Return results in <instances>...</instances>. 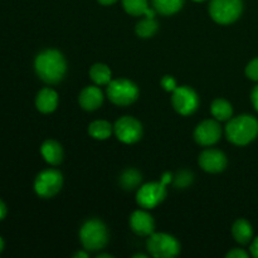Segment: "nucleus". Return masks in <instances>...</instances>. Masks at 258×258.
I'll use <instances>...</instances> for the list:
<instances>
[{
	"label": "nucleus",
	"mask_w": 258,
	"mask_h": 258,
	"mask_svg": "<svg viewBox=\"0 0 258 258\" xmlns=\"http://www.w3.org/2000/svg\"><path fill=\"white\" fill-rule=\"evenodd\" d=\"M158 28L159 24L155 20V18L145 17L136 24L135 32L138 34V37L148 39V38H151L153 35H155V33L158 32Z\"/></svg>",
	"instance_id": "obj_23"
},
{
	"label": "nucleus",
	"mask_w": 258,
	"mask_h": 258,
	"mask_svg": "<svg viewBox=\"0 0 258 258\" xmlns=\"http://www.w3.org/2000/svg\"><path fill=\"white\" fill-rule=\"evenodd\" d=\"M198 163L204 171L211 174H217L227 168V156L223 151L217 149H207L199 155Z\"/></svg>",
	"instance_id": "obj_12"
},
{
	"label": "nucleus",
	"mask_w": 258,
	"mask_h": 258,
	"mask_svg": "<svg viewBox=\"0 0 258 258\" xmlns=\"http://www.w3.org/2000/svg\"><path fill=\"white\" fill-rule=\"evenodd\" d=\"M193 2H196V3H201V2H204V0H193Z\"/></svg>",
	"instance_id": "obj_38"
},
{
	"label": "nucleus",
	"mask_w": 258,
	"mask_h": 258,
	"mask_svg": "<svg viewBox=\"0 0 258 258\" xmlns=\"http://www.w3.org/2000/svg\"><path fill=\"white\" fill-rule=\"evenodd\" d=\"M166 197V185L161 181L146 183L139 188L136 202L144 209H153L161 203Z\"/></svg>",
	"instance_id": "obj_9"
},
{
	"label": "nucleus",
	"mask_w": 258,
	"mask_h": 258,
	"mask_svg": "<svg viewBox=\"0 0 258 258\" xmlns=\"http://www.w3.org/2000/svg\"><path fill=\"white\" fill-rule=\"evenodd\" d=\"M58 106V93L53 88L45 87L35 97V107L42 113H50Z\"/></svg>",
	"instance_id": "obj_15"
},
{
	"label": "nucleus",
	"mask_w": 258,
	"mask_h": 258,
	"mask_svg": "<svg viewBox=\"0 0 258 258\" xmlns=\"http://www.w3.org/2000/svg\"><path fill=\"white\" fill-rule=\"evenodd\" d=\"M130 227L138 236L149 237L155 231V221L149 212L139 209L131 214Z\"/></svg>",
	"instance_id": "obj_13"
},
{
	"label": "nucleus",
	"mask_w": 258,
	"mask_h": 258,
	"mask_svg": "<svg viewBox=\"0 0 258 258\" xmlns=\"http://www.w3.org/2000/svg\"><path fill=\"white\" fill-rule=\"evenodd\" d=\"M134 257L138 258V257H141V258H146L148 256L146 254H143V253H138V254H134Z\"/></svg>",
	"instance_id": "obj_37"
},
{
	"label": "nucleus",
	"mask_w": 258,
	"mask_h": 258,
	"mask_svg": "<svg viewBox=\"0 0 258 258\" xmlns=\"http://www.w3.org/2000/svg\"><path fill=\"white\" fill-rule=\"evenodd\" d=\"M222 138V127L217 120H204L194 131V139L202 146H212Z\"/></svg>",
	"instance_id": "obj_11"
},
{
	"label": "nucleus",
	"mask_w": 258,
	"mask_h": 258,
	"mask_svg": "<svg viewBox=\"0 0 258 258\" xmlns=\"http://www.w3.org/2000/svg\"><path fill=\"white\" fill-rule=\"evenodd\" d=\"M97 2L102 5H112V4H115L117 0H97Z\"/></svg>",
	"instance_id": "obj_34"
},
{
	"label": "nucleus",
	"mask_w": 258,
	"mask_h": 258,
	"mask_svg": "<svg viewBox=\"0 0 258 258\" xmlns=\"http://www.w3.org/2000/svg\"><path fill=\"white\" fill-rule=\"evenodd\" d=\"M246 76L251 81H256V82H258V57L252 59L251 62L247 64Z\"/></svg>",
	"instance_id": "obj_26"
},
{
	"label": "nucleus",
	"mask_w": 258,
	"mask_h": 258,
	"mask_svg": "<svg viewBox=\"0 0 258 258\" xmlns=\"http://www.w3.org/2000/svg\"><path fill=\"white\" fill-rule=\"evenodd\" d=\"M34 70L43 82L48 85H57L64 78L67 62L59 50L45 49L35 57Z\"/></svg>",
	"instance_id": "obj_1"
},
{
	"label": "nucleus",
	"mask_w": 258,
	"mask_h": 258,
	"mask_svg": "<svg viewBox=\"0 0 258 258\" xmlns=\"http://www.w3.org/2000/svg\"><path fill=\"white\" fill-rule=\"evenodd\" d=\"M88 254L87 252H82V251H78L77 253L73 254V258H87Z\"/></svg>",
	"instance_id": "obj_33"
},
{
	"label": "nucleus",
	"mask_w": 258,
	"mask_h": 258,
	"mask_svg": "<svg viewBox=\"0 0 258 258\" xmlns=\"http://www.w3.org/2000/svg\"><path fill=\"white\" fill-rule=\"evenodd\" d=\"M251 101H252V105H253L254 110H256L258 112V85L253 88V90H252Z\"/></svg>",
	"instance_id": "obj_29"
},
{
	"label": "nucleus",
	"mask_w": 258,
	"mask_h": 258,
	"mask_svg": "<svg viewBox=\"0 0 258 258\" xmlns=\"http://www.w3.org/2000/svg\"><path fill=\"white\" fill-rule=\"evenodd\" d=\"M227 258H248V253L242 248H233L226 254Z\"/></svg>",
	"instance_id": "obj_28"
},
{
	"label": "nucleus",
	"mask_w": 258,
	"mask_h": 258,
	"mask_svg": "<svg viewBox=\"0 0 258 258\" xmlns=\"http://www.w3.org/2000/svg\"><path fill=\"white\" fill-rule=\"evenodd\" d=\"M116 138L123 144H135L143 136V125L133 116H123L113 125Z\"/></svg>",
	"instance_id": "obj_10"
},
{
	"label": "nucleus",
	"mask_w": 258,
	"mask_h": 258,
	"mask_svg": "<svg viewBox=\"0 0 258 258\" xmlns=\"http://www.w3.org/2000/svg\"><path fill=\"white\" fill-rule=\"evenodd\" d=\"M232 236L236 239L237 243L248 244L253 237V229H252L251 223L243 218L237 219L232 227Z\"/></svg>",
	"instance_id": "obj_18"
},
{
	"label": "nucleus",
	"mask_w": 258,
	"mask_h": 258,
	"mask_svg": "<svg viewBox=\"0 0 258 258\" xmlns=\"http://www.w3.org/2000/svg\"><path fill=\"white\" fill-rule=\"evenodd\" d=\"M122 7L127 14L133 17L155 18L156 10L149 8L148 0H122Z\"/></svg>",
	"instance_id": "obj_17"
},
{
	"label": "nucleus",
	"mask_w": 258,
	"mask_h": 258,
	"mask_svg": "<svg viewBox=\"0 0 258 258\" xmlns=\"http://www.w3.org/2000/svg\"><path fill=\"white\" fill-rule=\"evenodd\" d=\"M193 181V175L189 171H180L175 178V185L180 188H185Z\"/></svg>",
	"instance_id": "obj_25"
},
{
	"label": "nucleus",
	"mask_w": 258,
	"mask_h": 258,
	"mask_svg": "<svg viewBox=\"0 0 258 258\" xmlns=\"http://www.w3.org/2000/svg\"><path fill=\"white\" fill-rule=\"evenodd\" d=\"M112 131L113 126L106 120H96L88 126V134L96 140H106L110 138Z\"/></svg>",
	"instance_id": "obj_21"
},
{
	"label": "nucleus",
	"mask_w": 258,
	"mask_h": 258,
	"mask_svg": "<svg viewBox=\"0 0 258 258\" xmlns=\"http://www.w3.org/2000/svg\"><path fill=\"white\" fill-rule=\"evenodd\" d=\"M112 254H108V253H100L97 256V258H112Z\"/></svg>",
	"instance_id": "obj_35"
},
{
	"label": "nucleus",
	"mask_w": 258,
	"mask_h": 258,
	"mask_svg": "<svg viewBox=\"0 0 258 258\" xmlns=\"http://www.w3.org/2000/svg\"><path fill=\"white\" fill-rule=\"evenodd\" d=\"M141 183V174L135 169H127L123 171V174L120 178V184L126 190H133L138 188Z\"/></svg>",
	"instance_id": "obj_24"
},
{
	"label": "nucleus",
	"mask_w": 258,
	"mask_h": 258,
	"mask_svg": "<svg viewBox=\"0 0 258 258\" xmlns=\"http://www.w3.org/2000/svg\"><path fill=\"white\" fill-rule=\"evenodd\" d=\"M4 246H5L4 239H3V238H2V236H0V253H2L3 249H4Z\"/></svg>",
	"instance_id": "obj_36"
},
{
	"label": "nucleus",
	"mask_w": 258,
	"mask_h": 258,
	"mask_svg": "<svg viewBox=\"0 0 258 258\" xmlns=\"http://www.w3.org/2000/svg\"><path fill=\"white\" fill-rule=\"evenodd\" d=\"M184 0H153V7L161 15H173L183 8Z\"/></svg>",
	"instance_id": "obj_22"
},
{
	"label": "nucleus",
	"mask_w": 258,
	"mask_h": 258,
	"mask_svg": "<svg viewBox=\"0 0 258 258\" xmlns=\"http://www.w3.org/2000/svg\"><path fill=\"white\" fill-rule=\"evenodd\" d=\"M107 97L116 106H128L139 97V87L130 80L117 78L107 85Z\"/></svg>",
	"instance_id": "obj_5"
},
{
	"label": "nucleus",
	"mask_w": 258,
	"mask_h": 258,
	"mask_svg": "<svg viewBox=\"0 0 258 258\" xmlns=\"http://www.w3.org/2000/svg\"><path fill=\"white\" fill-rule=\"evenodd\" d=\"M228 141L238 146L251 144L258 136V120L251 115H239L228 120L226 126Z\"/></svg>",
	"instance_id": "obj_2"
},
{
	"label": "nucleus",
	"mask_w": 258,
	"mask_h": 258,
	"mask_svg": "<svg viewBox=\"0 0 258 258\" xmlns=\"http://www.w3.org/2000/svg\"><path fill=\"white\" fill-rule=\"evenodd\" d=\"M63 185V175L57 169L40 171L34 180V190L40 198H52L59 193Z\"/></svg>",
	"instance_id": "obj_7"
},
{
	"label": "nucleus",
	"mask_w": 258,
	"mask_h": 258,
	"mask_svg": "<svg viewBox=\"0 0 258 258\" xmlns=\"http://www.w3.org/2000/svg\"><path fill=\"white\" fill-rule=\"evenodd\" d=\"M160 85L161 87L165 91H168V92H173V91L178 87V86H176V81L174 80L171 76H164L160 81Z\"/></svg>",
	"instance_id": "obj_27"
},
{
	"label": "nucleus",
	"mask_w": 258,
	"mask_h": 258,
	"mask_svg": "<svg viewBox=\"0 0 258 258\" xmlns=\"http://www.w3.org/2000/svg\"><path fill=\"white\" fill-rule=\"evenodd\" d=\"M78 102L85 111H96L103 103L102 91L97 86H87L81 91Z\"/></svg>",
	"instance_id": "obj_14"
},
{
	"label": "nucleus",
	"mask_w": 258,
	"mask_h": 258,
	"mask_svg": "<svg viewBox=\"0 0 258 258\" xmlns=\"http://www.w3.org/2000/svg\"><path fill=\"white\" fill-rule=\"evenodd\" d=\"M243 12L242 0H211L209 14L216 23L228 25L236 22Z\"/></svg>",
	"instance_id": "obj_4"
},
{
	"label": "nucleus",
	"mask_w": 258,
	"mask_h": 258,
	"mask_svg": "<svg viewBox=\"0 0 258 258\" xmlns=\"http://www.w3.org/2000/svg\"><path fill=\"white\" fill-rule=\"evenodd\" d=\"M171 105L174 110L183 116L193 115L199 106V97L189 86H180L173 91Z\"/></svg>",
	"instance_id": "obj_8"
},
{
	"label": "nucleus",
	"mask_w": 258,
	"mask_h": 258,
	"mask_svg": "<svg viewBox=\"0 0 258 258\" xmlns=\"http://www.w3.org/2000/svg\"><path fill=\"white\" fill-rule=\"evenodd\" d=\"M40 153H42V156L49 165H59L63 160L62 145L55 140H50V139L45 140L42 144Z\"/></svg>",
	"instance_id": "obj_16"
},
{
	"label": "nucleus",
	"mask_w": 258,
	"mask_h": 258,
	"mask_svg": "<svg viewBox=\"0 0 258 258\" xmlns=\"http://www.w3.org/2000/svg\"><path fill=\"white\" fill-rule=\"evenodd\" d=\"M80 241L86 251L96 252L102 249L108 242V232L100 219H90L80 231Z\"/></svg>",
	"instance_id": "obj_3"
},
{
	"label": "nucleus",
	"mask_w": 258,
	"mask_h": 258,
	"mask_svg": "<svg viewBox=\"0 0 258 258\" xmlns=\"http://www.w3.org/2000/svg\"><path fill=\"white\" fill-rule=\"evenodd\" d=\"M171 180H173V174H171V173H165L163 176H161V179H160L161 183H164L165 185H168V184L170 183Z\"/></svg>",
	"instance_id": "obj_32"
},
{
	"label": "nucleus",
	"mask_w": 258,
	"mask_h": 258,
	"mask_svg": "<svg viewBox=\"0 0 258 258\" xmlns=\"http://www.w3.org/2000/svg\"><path fill=\"white\" fill-rule=\"evenodd\" d=\"M211 112L217 121H228L233 115V107L224 98H217L212 103Z\"/></svg>",
	"instance_id": "obj_20"
},
{
	"label": "nucleus",
	"mask_w": 258,
	"mask_h": 258,
	"mask_svg": "<svg viewBox=\"0 0 258 258\" xmlns=\"http://www.w3.org/2000/svg\"><path fill=\"white\" fill-rule=\"evenodd\" d=\"M251 253L252 256L258 258V237L253 239V242H252L251 244Z\"/></svg>",
	"instance_id": "obj_30"
},
{
	"label": "nucleus",
	"mask_w": 258,
	"mask_h": 258,
	"mask_svg": "<svg viewBox=\"0 0 258 258\" xmlns=\"http://www.w3.org/2000/svg\"><path fill=\"white\" fill-rule=\"evenodd\" d=\"M149 253L155 258H173L180 252V243L175 237L168 233L150 234L146 242Z\"/></svg>",
	"instance_id": "obj_6"
},
{
	"label": "nucleus",
	"mask_w": 258,
	"mask_h": 258,
	"mask_svg": "<svg viewBox=\"0 0 258 258\" xmlns=\"http://www.w3.org/2000/svg\"><path fill=\"white\" fill-rule=\"evenodd\" d=\"M7 212H8L7 206H5L4 202L0 199V221H3V219L5 218V216H7Z\"/></svg>",
	"instance_id": "obj_31"
},
{
	"label": "nucleus",
	"mask_w": 258,
	"mask_h": 258,
	"mask_svg": "<svg viewBox=\"0 0 258 258\" xmlns=\"http://www.w3.org/2000/svg\"><path fill=\"white\" fill-rule=\"evenodd\" d=\"M90 77L97 86H107L112 81L110 67L103 63H96L90 68Z\"/></svg>",
	"instance_id": "obj_19"
}]
</instances>
